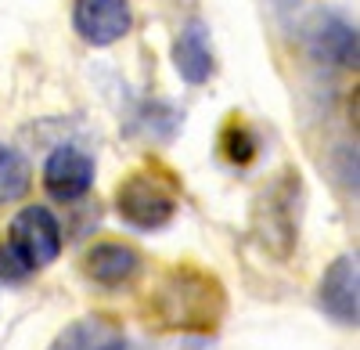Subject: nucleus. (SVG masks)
<instances>
[{
	"instance_id": "nucleus-1",
	"label": "nucleus",
	"mask_w": 360,
	"mask_h": 350,
	"mask_svg": "<svg viewBox=\"0 0 360 350\" xmlns=\"http://www.w3.org/2000/svg\"><path fill=\"white\" fill-rule=\"evenodd\" d=\"M220 307H224V293H220L217 278L195 275L188 268L169 275L159 293V314L173 329H198V332L213 329L220 318Z\"/></svg>"
},
{
	"instance_id": "nucleus-2",
	"label": "nucleus",
	"mask_w": 360,
	"mask_h": 350,
	"mask_svg": "<svg viewBox=\"0 0 360 350\" xmlns=\"http://www.w3.org/2000/svg\"><path fill=\"white\" fill-rule=\"evenodd\" d=\"M115 213L137 231H159L176 213V185L162 170L144 166L115 188Z\"/></svg>"
},
{
	"instance_id": "nucleus-3",
	"label": "nucleus",
	"mask_w": 360,
	"mask_h": 350,
	"mask_svg": "<svg viewBox=\"0 0 360 350\" xmlns=\"http://www.w3.org/2000/svg\"><path fill=\"white\" fill-rule=\"evenodd\" d=\"M8 239L22 249V256L33 264V271H40L54 264L58 253H62V224H58V217L47 206H25L22 213H15Z\"/></svg>"
},
{
	"instance_id": "nucleus-4",
	"label": "nucleus",
	"mask_w": 360,
	"mask_h": 350,
	"mask_svg": "<svg viewBox=\"0 0 360 350\" xmlns=\"http://www.w3.org/2000/svg\"><path fill=\"white\" fill-rule=\"evenodd\" d=\"M72 25L90 47H108L130 33L134 8L130 0H76Z\"/></svg>"
},
{
	"instance_id": "nucleus-5",
	"label": "nucleus",
	"mask_w": 360,
	"mask_h": 350,
	"mask_svg": "<svg viewBox=\"0 0 360 350\" xmlns=\"http://www.w3.org/2000/svg\"><path fill=\"white\" fill-rule=\"evenodd\" d=\"M94 185V159H90L83 149H72V144H62L54 149L44 163V188L62 199V202H72L79 195L90 192Z\"/></svg>"
},
{
	"instance_id": "nucleus-6",
	"label": "nucleus",
	"mask_w": 360,
	"mask_h": 350,
	"mask_svg": "<svg viewBox=\"0 0 360 350\" xmlns=\"http://www.w3.org/2000/svg\"><path fill=\"white\" fill-rule=\"evenodd\" d=\"M321 307L342 325H356V256L342 253L332 260L317 289Z\"/></svg>"
},
{
	"instance_id": "nucleus-7",
	"label": "nucleus",
	"mask_w": 360,
	"mask_h": 350,
	"mask_svg": "<svg viewBox=\"0 0 360 350\" xmlns=\"http://www.w3.org/2000/svg\"><path fill=\"white\" fill-rule=\"evenodd\" d=\"M47 350H127V336L108 314H86L69 322Z\"/></svg>"
},
{
	"instance_id": "nucleus-8",
	"label": "nucleus",
	"mask_w": 360,
	"mask_h": 350,
	"mask_svg": "<svg viewBox=\"0 0 360 350\" xmlns=\"http://www.w3.org/2000/svg\"><path fill=\"white\" fill-rule=\"evenodd\" d=\"M83 271L101 285H123L141 271V253L127 242H94L83 253Z\"/></svg>"
},
{
	"instance_id": "nucleus-9",
	"label": "nucleus",
	"mask_w": 360,
	"mask_h": 350,
	"mask_svg": "<svg viewBox=\"0 0 360 350\" xmlns=\"http://www.w3.org/2000/svg\"><path fill=\"white\" fill-rule=\"evenodd\" d=\"M173 65L195 87L213 76V40H209L205 22H188L180 29V37L173 44Z\"/></svg>"
},
{
	"instance_id": "nucleus-10",
	"label": "nucleus",
	"mask_w": 360,
	"mask_h": 350,
	"mask_svg": "<svg viewBox=\"0 0 360 350\" xmlns=\"http://www.w3.org/2000/svg\"><path fill=\"white\" fill-rule=\"evenodd\" d=\"M256 220H266V224H259V231H263V242H266L270 249H274L278 256H288V249H292V242H295L292 195H288V192H274V188L263 192Z\"/></svg>"
},
{
	"instance_id": "nucleus-11",
	"label": "nucleus",
	"mask_w": 360,
	"mask_h": 350,
	"mask_svg": "<svg viewBox=\"0 0 360 350\" xmlns=\"http://www.w3.org/2000/svg\"><path fill=\"white\" fill-rule=\"evenodd\" d=\"M29 185H33V170H29L25 156L0 144V206L18 202L29 192Z\"/></svg>"
},
{
	"instance_id": "nucleus-12",
	"label": "nucleus",
	"mask_w": 360,
	"mask_h": 350,
	"mask_svg": "<svg viewBox=\"0 0 360 350\" xmlns=\"http://www.w3.org/2000/svg\"><path fill=\"white\" fill-rule=\"evenodd\" d=\"M317 47H321L324 58H332V62H339V65H356V29H349L339 18L324 22Z\"/></svg>"
},
{
	"instance_id": "nucleus-13",
	"label": "nucleus",
	"mask_w": 360,
	"mask_h": 350,
	"mask_svg": "<svg viewBox=\"0 0 360 350\" xmlns=\"http://www.w3.org/2000/svg\"><path fill=\"white\" fill-rule=\"evenodd\" d=\"M224 156L231 163H238V166H245L256 156V137H252V130L245 123H231L224 130Z\"/></svg>"
},
{
	"instance_id": "nucleus-14",
	"label": "nucleus",
	"mask_w": 360,
	"mask_h": 350,
	"mask_svg": "<svg viewBox=\"0 0 360 350\" xmlns=\"http://www.w3.org/2000/svg\"><path fill=\"white\" fill-rule=\"evenodd\" d=\"M29 275H33V264L22 256V249H18L11 239H4V242H0V282L18 285V282H25Z\"/></svg>"
}]
</instances>
